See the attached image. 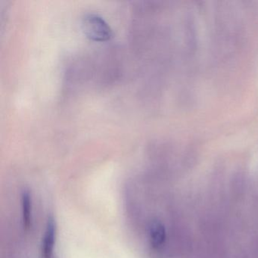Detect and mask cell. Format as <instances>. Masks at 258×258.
Masks as SVG:
<instances>
[{
  "instance_id": "obj_4",
  "label": "cell",
  "mask_w": 258,
  "mask_h": 258,
  "mask_svg": "<svg viewBox=\"0 0 258 258\" xmlns=\"http://www.w3.org/2000/svg\"><path fill=\"white\" fill-rule=\"evenodd\" d=\"M22 222L25 229H29L32 223V199L29 191H24L22 194Z\"/></svg>"
},
{
  "instance_id": "obj_2",
  "label": "cell",
  "mask_w": 258,
  "mask_h": 258,
  "mask_svg": "<svg viewBox=\"0 0 258 258\" xmlns=\"http://www.w3.org/2000/svg\"><path fill=\"white\" fill-rule=\"evenodd\" d=\"M56 238V226L53 219H49L46 224L42 242V252L43 257L51 258L53 254Z\"/></svg>"
},
{
  "instance_id": "obj_3",
  "label": "cell",
  "mask_w": 258,
  "mask_h": 258,
  "mask_svg": "<svg viewBox=\"0 0 258 258\" xmlns=\"http://www.w3.org/2000/svg\"><path fill=\"white\" fill-rule=\"evenodd\" d=\"M149 238L154 248H159L165 242L166 229L158 220H153L149 226Z\"/></svg>"
},
{
  "instance_id": "obj_1",
  "label": "cell",
  "mask_w": 258,
  "mask_h": 258,
  "mask_svg": "<svg viewBox=\"0 0 258 258\" xmlns=\"http://www.w3.org/2000/svg\"><path fill=\"white\" fill-rule=\"evenodd\" d=\"M81 25L84 34L93 41H108L112 37V30L108 23L98 15H85L83 18Z\"/></svg>"
}]
</instances>
